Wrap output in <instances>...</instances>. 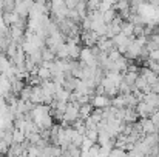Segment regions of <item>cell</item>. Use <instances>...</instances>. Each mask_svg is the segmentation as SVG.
<instances>
[{
  "instance_id": "cell-1",
  "label": "cell",
  "mask_w": 159,
  "mask_h": 157,
  "mask_svg": "<svg viewBox=\"0 0 159 157\" xmlns=\"http://www.w3.org/2000/svg\"><path fill=\"white\" fill-rule=\"evenodd\" d=\"M90 103L93 105V108L104 109V108H107V106H110V105H111V99H110V97H107L105 94H96V96H93V97H91Z\"/></svg>"
},
{
  "instance_id": "cell-2",
  "label": "cell",
  "mask_w": 159,
  "mask_h": 157,
  "mask_svg": "<svg viewBox=\"0 0 159 157\" xmlns=\"http://www.w3.org/2000/svg\"><path fill=\"white\" fill-rule=\"evenodd\" d=\"M134 109H136V112H138V116H139L141 119H145V117H148L152 112H155V111H156V109H153L148 103H145L144 100H139Z\"/></svg>"
},
{
  "instance_id": "cell-3",
  "label": "cell",
  "mask_w": 159,
  "mask_h": 157,
  "mask_svg": "<svg viewBox=\"0 0 159 157\" xmlns=\"http://www.w3.org/2000/svg\"><path fill=\"white\" fill-rule=\"evenodd\" d=\"M139 125H141V131H142V136H145V134H152V133H158L159 129L155 126V123L148 119V117H145V119H142L141 122H139Z\"/></svg>"
},
{
  "instance_id": "cell-4",
  "label": "cell",
  "mask_w": 159,
  "mask_h": 157,
  "mask_svg": "<svg viewBox=\"0 0 159 157\" xmlns=\"http://www.w3.org/2000/svg\"><path fill=\"white\" fill-rule=\"evenodd\" d=\"M141 76L147 80V83L148 85H153V83H156V82H159L158 80V74H155L152 69H148V68H142L141 69Z\"/></svg>"
},
{
  "instance_id": "cell-5",
  "label": "cell",
  "mask_w": 159,
  "mask_h": 157,
  "mask_svg": "<svg viewBox=\"0 0 159 157\" xmlns=\"http://www.w3.org/2000/svg\"><path fill=\"white\" fill-rule=\"evenodd\" d=\"M36 76H37L42 82H45V80H51V71H50V68H47L45 65H42V66L37 68Z\"/></svg>"
},
{
  "instance_id": "cell-6",
  "label": "cell",
  "mask_w": 159,
  "mask_h": 157,
  "mask_svg": "<svg viewBox=\"0 0 159 157\" xmlns=\"http://www.w3.org/2000/svg\"><path fill=\"white\" fill-rule=\"evenodd\" d=\"M91 111H93V105L91 103H82L79 106V117H80L82 120H85V119L90 117Z\"/></svg>"
},
{
  "instance_id": "cell-7",
  "label": "cell",
  "mask_w": 159,
  "mask_h": 157,
  "mask_svg": "<svg viewBox=\"0 0 159 157\" xmlns=\"http://www.w3.org/2000/svg\"><path fill=\"white\" fill-rule=\"evenodd\" d=\"M138 76H139V72H134V71H125V72H124V83H127L128 86L133 88V85H134Z\"/></svg>"
},
{
  "instance_id": "cell-8",
  "label": "cell",
  "mask_w": 159,
  "mask_h": 157,
  "mask_svg": "<svg viewBox=\"0 0 159 157\" xmlns=\"http://www.w3.org/2000/svg\"><path fill=\"white\" fill-rule=\"evenodd\" d=\"M74 9H76V12L79 14L80 19H85V17L88 15V8H87V2H85V0H79Z\"/></svg>"
},
{
  "instance_id": "cell-9",
  "label": "cell",
  "mask_w": 159,
  "mask_h": 157,
  "mask_svg": "<svg viewBox=\"0 0 159 157\" xmlns=\"http://www.w3.org/2000/svg\"><path fill=\"white\" fill-rule=\"evenodd\" d=\"M25 140H26L25 133L20 131V129H17V128H14L12 129V143H23Z\"/></svg>"
},
{
  "instance_id": "cell-10",
  "label": "cell",
  "mask_w": 159,
  "mask_h": 157,
  "mask_svg": "<svg viewBox=\"0 0 159 157\" xmlns=\"http://www.w3.org/2000/svg\"><path fill=\"white\" fill-rule=\"evenodd\" d=\"M133 29H134V25L130 23V22H124V23L120 25V33L125 34L127 37H131V36H133Z\"/></svg>"
},
{
  "instance_id": "cell-11",
  "label": "cell",
  "mask_w": 159,
  "mask_h": 157,
  "mask_svg": "<svg viewBox=\"0 0 159 157\" xmlns=\"http://www.w3.org/2000/svg\"><path fill=\"white\" fill-rule=\"evenodd\" d=\"M116 15H117V12L111 8V9H108V11H105V12H102V20H104L105 25H108V23H111V22L114 20Z\"/></svg>"
},
{
  "instance_id": "cell-12",
  "label": "cell",
  "mask_w": 159,
  "mask_h": 157,
  "mask_svg": "<svg viewBox=\"0 0 159 157\" xmlns=\"http://www.w3.org/2000/svg\"><path fill=\"white\" fill-rule=\"evenodd\" d=\"M19 96H20V100H30V97H31V86H23L22 91L19 93Z\"/></svg>"
},
{
  "instance_id": "cell-13",
  "label": "cell",
  "mask_w": 159,
  "mask_h": 157,
  "mask_svg": "<svg viewBox=\"0 0 159 157\" xmlns=\"http://www.w3.org/2000/svg\"><path fill=\"white\" fill-rule=\"evenodd\" d=\"M85 2H87V8H88V12H90V11L99 9V5H101L102 0H85Z\"/></svg>"
},
{
  "instance_id": "cell-14",
  "label": "cell",
  "mask_w": 159,
  "mask_h": 157,
  "mask_svg": "<svg viewBox=\"0 0 159 157\" xmlns=\"http://www.w3.org/2000/svg\"><path fill=\"white\" fill-rule=\"evenodd\" d=\"M98 136H99V131H98V129H87V131H85V137H88V139L93 140L94 143L98 142Z\"/></svg>"
},
{
  "instance_id": "cell-15",
  "label": "cell",
  "mask_w": 159,
  "mask_h": 157,
  "mask_svg": "<svg viewBox=\"0 0 159 157\" xmlns=\"http://www.w3.org/2000/svg\"><path fill=\"white\" fill-rule=\"evenodd\" d=\"M110 157H127V151L120 148H113L110 151Z\"/></svg>"
},
{
  "instance_id": "cell-16",
  "label": "cell",
  "mask_w": 159,
  "mask_h": 157,
  "mask_svg": "<svg viewBox=\"0 0 159 157\" xmlns=\"http://www.w3.org/2000/svg\"><path fill=\"white\" fill-rule=\"evenodd\" d=\"M147 68L152 69L155 74L159 76V62H155V60H147Z\"/></svg>"
},
{
  "instance_id": "cell-17",
  "label": "cell",
  "mask_w": 159,
  "mask_h": 157,
  "mask_svg": "<svg viewBox=\"0 0 159 157\" xmlns=\"http://www.w3.org/2000/svg\"><path fill=\"white\" fill-rule=\"evenodd\" d=\"M0 52H3V46H2V37H0Z\"/></svg>"
},
{
  "instance_id": "cell-18",
  "label": "cell",
  "mask_w": 159,
  "mask_h": 157,
  "mask_svg": "<svg viewBox=\"0 0 159 157\" xmlns=\"http://www.w3.org/2000/svg\"><path fill=\"white\" fill-rule=\"evenodd\" d=\"M158 80H159V76H158Z\"/></svg>"
},
{
  "instance_id": "cell-19",
  "label": "cell",
  "mask_w": 159,
  "mask_h": 157,
  "mask_svg": "<svg viewBox=\"0 0 159 157\" xmlns=\"http://www.w3.org/2000/svg\"><path fill=\"white\" fill-rule=\"evenodd\" d=\"M108 157H110V156H108Z\"/></svg>"
}]
</instances>
